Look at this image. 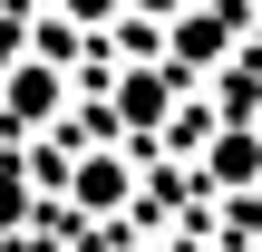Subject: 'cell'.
<instances>
[{
  "label": "cell",
  "instance_id": "obj_1",
  "mask_svg": "<svg viewBox=\"0 0 262 252\" xmlns=\"http://www.w3.org/2000/svg\"><path fill=\"white\" fill-rule=\"evenodd\" d=\"M58 185H68V204H78V214H97V223H107V214H126V204H136V155L88 146V155H68V165H58Z\"/></svg>",
  "mask_w": 262,
  "mask_h": 252
},
{
  "label": "cell",
  "instance_id": "obj_4",
  "mask_svg": "<svg viewBox=\"0 0 262 252\" xmlns=\"http://www.w3.org/2000/svg\"><path fill=\"white\" fill-rule=\"evenodd\" d=\"M204 185H214V194H253V185H262V126H253V117L204 126Z\"/></svg>",
  "mask_w": 262,
  "mask_h": 252
},
{
  "label": "cell",
  "instance_id": "obj_8",
  "mask_svg": "<svg viewBox=\"0 0 262 252\" xmlns=\"http://www.w3.org/2000/svg\"><path fill=\"white\" fill-rule=\"evenodd\" d=\"M146 10H165V0H146Z\"/></svg>",
  "mask_w": 262,
  "mask_h": 252
},
{
  "label": "cell",
  "instance_id": "obj_2",
  "mask_svg": "<svg viewBox=\"0 0 262 252\" xmlns=\"http://www.w3.org/2000/svg\"><path fill=\"white\" fill-rule=\"evenodd\" d=\"M68 107V68L49 58V49H29L10 78H0V126H49Z\"/></svg>",
  "mask_w": 262,
  "mask_h": 252
},
{
  "label": "cell",
  "instance_id": "obj_6",
  "mask_svg": "<svg viewBox=\"0 0 262 252\" xmlns=\"http://www.w3.org/2000/svg\"><path fill=\"white\" fill-rule=\"evenodd\" d=\"M126 10H136V0H49V19H58V29H117Z\"/></svg>",
  "mask_w": 262,
  "mask_h": 252
},
{
  "label": "cell",
  "instance_id": "obj_7",
  "mask_svg": "<svg viewBox=\"0 0 262 252\" xmlns=\"http://www.w3.org/2000/svg\"><path fill=\"white\" fill-rule=\"evenodd\" d=\"M19 58H29V19H19V10H0V78H10Z\"/></svg>",
  "mask_w": 262,
  "mask_h": 252
},
{
  "label": "cell",
  "instance_id": "obj_9",
  "mask_svg": "<svg viewBox=\"0 0 262 252\" xmlns=\"http://www.w3.org/2000/svg\"><path fill=\"white\" fill-rule=\"evenodd\" d=\"M136 252H156V243H136Z\"/></svg>",
  "mask_w": 262,
  "mask_h": 252
},
{
  "label": "cell",
  "instance_id": "obj_5",
  "mask_svg": "<svg viewBox=\"0 0 262 252\" xmlns=\"http://www.w3.org/2000/svg\"><path fill=\"white\" fill-rule=\"evenodd\" d=\"M29 214H39V175H29L19 155H0V233H19Z\"/></svg>",
  "mask_w": 262,
  "mask_h": 252
},
{
  "label": "cell",
  "instance_id": "obj_3",
  "mask_svg": "<svg viewBox=\"0 0 262 252\" xmlns=\"http://www.w3.org/2000/svg\"><path fill=\"white\" fill-rule=\"evenodd\" d=\"M175 87H185L175 58L126 68V78H117V126H126V136H165V126H175Z\"/></svg>",
  "mask_w": 262,
  "mask_h": 252
},
{
  "label": "cell",
  "instance_id": "obj_10",
  "mask_svg": "<svg viewBox=\"0 0 262 252\" xmlns=\"http://www.w3.org/2000/svg\"><path fill=\"white\" fill-rule=\"evenodd\" d=\"M0 10H10V0H0Z\"/></svg>",
  "mask_w": 262,
  "mask_h": 252
}]
</instances>
